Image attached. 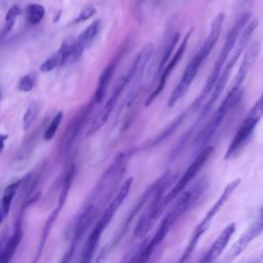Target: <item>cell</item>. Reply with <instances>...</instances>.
Listing matches in <instances>:
<instances>
[{"mask_svg":"<svg viewBox=\"0 0 263 263\" xmlns=\"http://www.w3.org/2000/svg\"><path fill=\"white\" fill-rule=\"evenodd\" d=\"M127 164V155L125 152L118 153L110 162L99 179L97 185L85 200V204L95 208L99 213L101 209L108 202L117 188Z\"/></svg>","mask_w":263,"mask_h":263,"instance_id":"cell-1","label":"cell"},{"mask_svg":"<svg viewBox=\"0 0 263 263\" xmlns=\"http://www.w3.org/2000/svg\"><path fill=\"white\" fill-rule=\"evenodd\" d=\"M251 21V13L250 12H242L235 21V23L233 24L232 28L229 30L225 42L223 44V47L218 55V59L214 65V68L211 72V74L209 75L203 88L201 89L199 96L194 100V102L192 103L191 107L196 110L197 108H199L201 106V104L203 103V101L205 99H208V97L211 95L212 90L214 89L218 78L233 49V47L235 46V43L241 33V31L245 29V27L247 26V24Z\"/></svg>","mask_w":263,"mask_h":263,"instance_id":"cell-2","label":"cell"},{"mask_svg":"<svg viewBox=\"0 0 263 263\" xmlns=\"http://www.w3.org/2000/svg\"><path fill=\"white\" fill-rule=\"evenodd\" d=\"M258 25H259L258 18H253L247 24L245 29L241 31V33H240V35H239V37H238V39L235 43V46L233 47V49H232V51H231V53H230V55H229V58H228V60H227V62L224 66V68H223V70H222V72H221V74L218 78V81H217L214 89L212 90L208 101L205 102V104H204V106L201 110L198 121L202 120L211 112L215 103L217 102L220 95L224 90L233 67L235 66V64L238 61L239 57L241 55L242 51L247 49L248 44L251 40V37H252L254 31L257 29Z\"/></svg>","mask_w":263,"mask_h":263,"instance_id":"cell-3","label":"cell"},{"mask_svg":"<svg viewBox=\"0 0 263 263\" xmlns=\"http://www.w3.org/2000/svg\"><path fill=\"white\" fill-rule=\"evenodd\" d=\"M133 181H134L133 177H129L125 181H123V183L120 186L116 195L112 198V200L108 203V205L103 211L99 221L97 222L96 226L89 233V235L84 243L81 258H80L81 262H89L92 260V257L97 251L99 240H100L105 228L110 224V222L112 221L116 212L119 210V208L121 206V204L127 197V195L130 191L132 185H133Z\"/></svg>","mask_w":263,"mask_h":263,"instance_id":"cell-4","label":"cell"},{"mask_svg":"<svg viewBox=\"0 0 263 263\" xmlns=\"http://www.w3.org/2000/svg\"><path fill=\"white\" fill-rule=\"evenodd\" d=\"M217 41L213 38L210 39V37H206L204 42L202 43L199 50L194 54V57L191 59V61L186 66L183 75L181 79L179 80L178 84L170 95L168 101H167V107L173 108L180 99H182L185 93L188 91L189 87L191 86L194 78L197 75V72L201 66V64L204 62V60L209 57L212 49L216 45Z\"/></svg>","mask_w":263,"mask_h":263,"instance_id":"cell-5","label":"cell"},{"mask_svg":"<svg viewBox=\"0 0 263 263\" xmlns=\"http://www.w3.org/2000/svg\"><path fill=\"white\" fill-rule=\"evenodd\" d=\"M239 184H240V178H236V179L232 180L230 183H228L226 185V187L224 188V190L221 193V195L219 196V198L211 206V209L206 212L205 216L199 222V224L194 228V231H193V233L191 235V238H190V240H189V242H188V245H187L183 255L181 256L179 262H184V261H186L190 257V255L195 250V247L197 246L200 237L209 229L213 219L220 212V210L225 205V203L229 200V198L231 197L232 193L235 191V189L238 187Z\"/></svg>","mask_w":263,"mask_h":263,"instance_id":"cell-6","label":"cell"},{"mask_svg":"<svg viewBox=\"0 0 263 263\" xmlns=\"http://www.w3.org/2000/svg\"><path fill=\"white\" fill-rule=\"evenodd\" d=\"M242 89L241 88H234L230 87L229 91L227 92L226 97L221 102L220 106L212 116V118L209 120V122L204 125L202 130L199 133L196 144L198 147H200V150L208 146V143L212 140V138L215 136L216 132L220 127L221 123L227 116V114L237 105V103L240 101L242 97Z\"/></svg>","mask_w":263,"mask_h":263,"instance_id":"cell-7","label":"cell"},{"mask_svg":"<svg viewBox=\"0 0 263 263\" xmlns=\"http://www.w3.org/2000/svg\"><path fill=\"white\" fill-rule=\"evenodd\" d=\"M176 178L175 175H173L171 172H165L161 176V184L155 194L153 195L152 199L150 200L146 211L142 214L141 218L139 219L135 229H134V236L136 238H143L146 236V234L150 231V229L155 224L156 220L159 218V216L162 214L163 210L160 206L161 199L163 197V193L165 189L171 185V183Z\"/></svg>","mask_w":263,"mask_h":263,"instance_id":"cell-8","label":"cell"},{"mask_svg":"<svg viewBox=\"0 0 263 263\" xmlns=\"http://www.w3.org/2000/svg\"><path fill=\"white\" fill-rule=\"evenodd\" d=\"M135 71H136V68H135L134 64H132V66L127 70V72L124 75H122L118 78V80L115 83V86L113 88V91H112L111 96L106 101V103L104 104L101 111L93 117V119L89 123V127H88L87 133H86L87 136L93 135L95 133H97L100 128H102L106 124V122L108 121L112 111L114 110V107H115L119 97L121 96L123 89L133 80L134 75H135Z\"/></svg>","mask_w":263,"mask_h":263,"instance_id":"cell-9","label":"cell"},{"mask_svg":"<svg viewBox=\"0 0 263 263\" xmlns=\"http://www.w3.org/2000/svg\"><path fill=\"white\" fill-rule=\"evenodd\" d=\"M208 184L203 180L196 183L191 189L187 191H183L174 203V205L166 212V214L163 216L160 225L158 228L160 230L165 231V233H168L171 227L175 224V222L193 204L196 199L203 193L205 190Z\"/></svg>","mask_w":263,"mask_h":263,"instance_id":"cell-10","label":"cell"},{"mask_svg":"<svg viewBox=\"0 0 263 263\" xmlns=\"http://www.w3.org/2000/svg\"><path fill=\"white\" fill-rule=\"evenodd\" d=\"M213 151L214 148L212 146H206L198 152L194 160L189 164L181 178L177 180V183L174 185V187L165 195H163L160 202V206L162 210H164L174 199H176V197H178L184 191L186 186L193 180V178L209 160Z\"/></svg>","mask_w":263,"mask_h":263,"instance_id":"cell-11","label":"cell"},{"mask_svg":"<svg viewBox=\"0 0 263 263\" xmlns=\"http://www.w3.org/2000/svg\"><path fill=\"white\" fill-rule=\"evenodd\" d=\"M95 105L96 103L93 100L88 104L84 105L77 111L75 116H73V118L69 121L59 144V153L61 156H65L71 151L73 144L76 142L84 125L88 121V118L92 112Z\"/></svg>","mask_w":263,"mask_h":263,"instance_id":"cell-12","label":"cell"},{"mask_svg":"<svg viewBox=\"0 0 263 263\" xmlns=\"http://www.w3.org/2000/svg\"><path fill=\"white\" fill-rule=\"evenodd\" d=\"M154 50V46L152 43H146L142 49L139 51V53L137 54L135 61L133 62V64L136 67V71H135V75L133 80L130 81L132 83V87L130 90L128 91V95L126 97L125 100V105L126 107H130L135 101L137 100L139 93H140V87H141V83H142V79L144 76V71L146 69L147 64L149 63L152 53Z\"/></svg>","mask_w":263,"mask_h":263,"instance_id":"cell-13","label":"cell"},{"mask_svg":"<svg viewBox=\"0 0 263 263\" xmlns=\"http://www.w3.org/2000/svg\"><path fill=\"white\" fill-rule=\"evenodd\" d=\"M193 33V28H191L187 33L186 35L184 36V38L182 39L181 41V44L179 45L178 49L176 50V52L174 53V55L170 59V61L167 62V64L165 65V67L163 68V70L160 72V77H159V82L157 84V86L155 87V89L149 95L148 99L145 101V106L146 107H149L153 102L154 100L161 93V91L163 90L165 84H166V81L171 75V73L173 72V70L176 68V66L178 65V63L181 61L185 50H186V47H187V43L191 37V34Z\"/></svg>","mask_w":263,"mask_h":263,"instance_id":"cell-14","label":"cell"},{"mask_svg":"<svg viewBox=\"0 0 263 263\" xmlns=\"http://www.w3.org/2000/svg\"><path fill=\"white\" fill-rule=\"evenodd\" d=\"M261 233H263V208L260 212V215L258 219L249 226V228L239 236V238L232 245L231 249L229 250L226 260L232 261L237 256H239L252 242L257 236H259Z\"/></svg>","mask_w":263,"mask_h":263,"instance_id":"cell-15","label":"cell"},{"mask_svg":"<svg viewBox=\"0 0 263 263\" xmlns=\"http://www.w3.org/2000/svg\"><path fill=\"white\" fill-rule=\"evenodd\" d=\"M102 27V23L100 20L93 21L86 29L77 37L76 40L73 41L72 44V53H71V61L70 64L75 63L84 52L86 48H88L93 40L96 39L97 35L100 33Z\"/></svg>","mask_w":263,"mask_h":263,"instance_id":"cell-16","label":"cell"},{"mask_svg":"<svg viewBox=\"0 0 263 263\" xmlns=\"http://www.w3.org/2000/svg\"><path fill=\"white\" fill-rule=\"evenodd\" d=\"M260 43L258 41L252 42L250 45H248L246 52L243 54L242 61L240 63V66L237 70V73L233 79L231 87L234 88H241L242 83L245 82L248 73L254 66V64L257 61V58L260 53Z\"/></svg>","mask_w":263,"mask_h":263,"instance_id":"cell-17","label":"cell"},{"mask_svg":"<svg viewBox=\"0 0 263 263\" xmlns=\"http://www.w3.org/2000/svg\"><path fill=\"white\" fill-rule=\"evenodd\" d=\"M72 44H73V41L65 40L60 46V48L57 51H54L52 54H50L40 65L39 70L42 73H47L59 67L70 64L71 53H72Z\"/></svg>","mask_w":263,"mask_h":263,"instance_id":"cell-18","label":"cell"},{"mask_svg":"<svg viewBox=\"0 0 263 263\" xmlns=\"http://www.w3.org/2000/svg\"><path fill=\"white\" fill-rule=\"evenodd\" d=\"M235 223H229L219 234V236L216 238V240L212 243L208 252L203 255V257L200 259V262L202 263H211L217 260L220 255L223 253L225 248L227 247L230 238L235 232Z\"/></svg>","mask_w":263,"mask_h":263,"instance_id":"cell-19","label":"cell"},{"mask_svg":"<svg viewBox=\"0 0 263 263\" xmlns=\"http://www.w3.org/2000/svg\"><path fill=\"white\" fill-rule=\"evenodd\" d=\"M122 54H123V51L120 50L116 54V57H114V59L102 71V73L100 75V78L98 80V85L96 87L93 99H92L96 104H101L104 101L107 89H108L109 84H110V82L113 78L114 72L116 70V67H117V65L119 63V60L121 59Z\"/></svg>","mask_w":263,"mask_h":263,"instance_id":"cell-20","label":"cell"},{"mask_svg":"<svg viewBox=\"0 0 263 263\" xmlns=\"http://www.w3.org/2000/svg\"><path fill=\"white\" fill-rule=\"evenodd\" d=\"M22 238H23V225H22V216H21L14 223L12 233L9 235L7 240L4 243H2L1 252H0V259L2 263H7L12 259L17 247L22 241Z\"/></svg>","mask_w":263,"mask_h":263,"instance_id":"cell-21","label":"cell"},{"mask_svg":"<svg viewBox=\"0 0 263 263\" xmlns=\"http://www.w3.org/2000/svg\"><path fill=\"white\" fill-rule=\"evenodd\" d=\"M262 117H263V93L248 111L238 128L248 135H252L256 125L258 124V122L261 120Z\"/></svg>","mask_w":263,"mask_h":263,"instance_id":"cell-22","label":"cell"},{"mask_svg":"<svg viewBox=\"0 0 263 263\" xmlns=\"http://www.w3.org/2000/svg\"><path fill=\"white\" fill-rule=\"evenodd\" d=\"M64 206V203L62 202H59L58 201V205L54 208V210L49 214L48 218L46 219L45 223H44V226H43V229L41 231V235H40V239H39V243H38V247H37V251H36V258H35V261H38L39 258L42 256V253H43V250H44V247L46 245V241H47V238L49 236V233L51 231V228L57 220V218L59 217L62 209Z\"/></svg>","mask_w":263,"mask_h":263,"instance_id":"cell-23","label":"cell"},{"mask_svg":"<svg viewBox=\"0 0 263 263\" xmlns=\"http://www.w3.org/2000/svg\"><path fill=\"white\" fill-rule=\"evenodd\" d=\"M22 181H23V179H18L16 181H13L10 184H8L3 190V194H2V198H1V211H0V221H1V223L4 222V220L6 219V217L9 214L12 200H13L17 190L21 187Z\"/></svg>","mask_w":263,"mask_h":263,"instance_id":"cell-24","label":"cell"},{"mask_svg":"<svg viewBox=\"0 0 263 263\" xmlns=\"http://www.w3.org/2000/svg\"><path fill=\"white\" fill-rule=\"evenodd\" d=\"M187 114V111L182 112L181 114H179L170 124H167L165 126V128L163 130H161L154 139L150 140L149 143L146 144V148H150V147H154L155 145L160 144L161 142H163L164 140H166L171 135H173L175 133V130L180 126V124L183 122V120L185 119Z\"/></svg>","mask_w":263,"mask_h":263,"instance_id":"cell-25","label":"cell"},{"mask_svg":"<svg viewBox=\"0 0 263 263\" xmlns=\"http://www.w3.org/2000/svg\"><path fill=\"white\" fill-rule=\"evenodd\" d=\"M25 15H26V21L30 25H37L39 24L44 15H45V8L38 3H32L29 4L26 7L25 10Z\"/></svg>","mask_w":263,"mask_h":263,"instance_id":"cell-26","label":"cell"},{"mask_svg":"<svg viewBox=\"0 0 263 263\" xmlns=\"http://www.w3.org/2000/svg\"><path fill=\"white\" fill-rule=\"evenodd\" d=\"M180 39V34L179 33H175L171 36V38L167 40V42L164 45V48L162 50L161 57H160V62H159V66H158V73L160 74V72L163 70V68L165 67V65L167 64V62L170 61V59L172 58V52L173 49L175 48L176 44L178 43Z\"/></svg>","mask_w":263,"mask_h":263,"instance_id":"cell-27","label":"cell"},{"mask_svg":"<svg viewBox=\"0 0 263 263\" xmlns=\"http://www.w3.org/2000/svg\"><path fill=\"white\" fill-rule=\"evenodd\" d=\"M21 12H22V10L18 5H13L8 9V11L6 12L3 28H2V34H1L2 38H5V36L10 33V31L12 30V28L15 24V21H16L17 16L21 14Z\"/></svg>","mask_w":263,"mask_h":263,"instance_id":"cell-28","label":"cell"},{"mask_svg":"<svg viewBox=\"0 0 263 263\" xmlns=\"http://www.w3.org/2000/svg\"><path fill=\"white\" fill-rule=\"evenodd\" d=\"M39 110H40V104L37 101L32 102L28 106V108L24 114V117H23V129L24 130H28L32 126L33 122L35 121V119L38 116Z\"/></svg>","mask_w":263,"mask_h":263,"instance_id":"cell-29","label":"cell"},{"mask_svg":"<svg viewBox=\"0 0 263 263\" xmlns=\"http://www.w3.org/2000/svg\"><path fill=\"white\" fill-rule=\"evenodd\" d=\"M63 116H64L63 111H59L58 113L54 114V116L52 117V119L50 120V122L48 123V125L46 126V128L43 133V140L44 141H50L54 137L55 133L58 132V128L61 125V122L63 120Z\"/></svg>","mask_w":263,"mask_h":263,"instance_id":"cell-30","label":"cell"},{"mask_svg":"<svg viewBox=\"0 0 263 263\" xmlns=\"http://www.w3.org/2000/svg\"><path fill=\"white\" fill-rule=\"evenodd\" d=\"M35 82H36V76L35 74H27L25 76H23L21 78V80L18 81V89L21 91H24V92H28V91H31L32 88L34 87L35 85Z\"/></svg>","mask_w":263,"mask_h":263,"instance_id":"cell-31","label":"cell"},{"mask_svg":"<svg viewBox=\"0 0 263 263\" xmlns=\"http://www.w3.org/2000/svg\"><path fill=\"white\" fill-rule=\"evenodd\" d=\"M96 7L93 5H86L84 6L80 12L78 13L77 17L74 20V24H78V23H81V22H84L88 18H90L92 15H95L96 13Z\"/></svg>","mask_w":263,"mask_h":263,"instance_id":"cell-32","label":"cell"},{"mask_svg":"<svg viewBox=\"0 0 263 263\" xmlns=\"http://www.w3.org/2000/svg\"><path fill=\"white\" fill-rule=\"evenodd\" d=\"M7 138V136L6 135H2V151H3V149H4V143H5V139Z\"/></svg>","mask_w":263,"mask_h":263,"instance_id":"cell-33","label":"cell"}]
</instances>
